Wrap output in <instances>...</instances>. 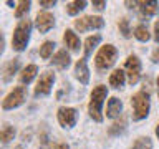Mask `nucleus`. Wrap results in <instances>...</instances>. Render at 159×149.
Segmentation results:
<instances>
[{
	"label": "nucleus",
	"instance_id": "obj_1",
	"mask_svg": "<svg viewBox=\"0 0 159 149\" xmlns=\"http://www.w3.org/2000/svg\"><path fill=\"white\" fill-rule=\"evenodd\" d=\"M106 94H108V88L103 86V84H98V86L93 88V91H91V99H89L88 111H89V116L98 123L103 121L101 106H103L104 99H106Z\"/></svg>",
	"mask_w": 159,
	"mask_h": 149
},
{
	"label": "nucleus",
	"instance_id": "obj_2",
	"mask_svg": "<svg viewBox=\"0 0 159 149\" xmlns=\"http://www.w3.org/2000/svg\"><path fill=\"white\" fill-rule=\"evenodd\" d=\"M30 30H32V23L30 20H22L13 30V37H12V47L17 52H22L27 47L28 40H30Z\"/></svg>",
	"mask_w": 159,
	"mask_h": 149
},
{
	"label": "nucleus",
	"instance_id": "obj_3",
	"mask_svg": "<svg viewBox=\"0 0 159 149\" xmlns=\"http://www.w3.org/2000/svg\"><path fill=\"white\" fill-rule=\"evenodd\" d=\"M133 104V119L141 121L148 116L149 113V93L148 91H139L131 98Z\"/></svg>",
	"mask_w": 159,
	"mask_h": 149
},
{
	"label": "nucleus",
	"instance_id": "obj_4",
	"mask_svg": "<svg viewBox=\"0 0 159 149\" xmlns=\"http://www.w3.org/2000/svg\"><path fill=\"white\" fill-rule=\"evenodd\" d=\"M116 58H118V50L113 45H104L98 52L96 58H94V63H96L98 70H108L114 65Z\"/></svg>",
	"mask_w": 159,
	"mask_h": 149
},
{
	"label": "nucleus",
	"instance_id": "obj_5",
	"mask_svg": "<svg viewBox=\"0 0 159 149\" xmlns=\"http://www.w3.org/2000/svg\"><path fill=\"white\" fill-rule=\"evenodd\" d=\"M25 98H27V89H25V86H17V88H13V91H10L7 94V98L2 103V108L3 109H13V108L20 106L25 101Z\"/></svg>",
	"mask_w": 159,
	"mask_h": 149
},
{
	"label": "nucleus",
	"instance_id": "obj_6",
	"mask_svg": "<svg viewBox=\"0 0 159 149\" xmlns=\"http://www.w3.org/2000/svg\"><path fill=\"white\" fill-rule=\"evenodd\" d=\"M124 68H126V73H128V81L129 84H136L139 81V76H141V61L136 55H129L126 63H124Z\"/></svg>",
	"mask_w": 159,
	"mask_h": 149
},
{
	"label": "nucleus",
	"instance_id": "obj_7",
	"mask_svg": "<svg viewBox=\"0 0 159 149\" xmlns=\"http://www.w3.org/2000/svg\"><path fill=\"white\" fill-rule=\"evenodd\" d=\"M53 81H55V74L52 71H45L40 74V79L35 86V96H45L52 91V86H53Z\"/></svg>",
	"mask_w": 159,
	"mask_h": 149
},
{
	"label": "nucleus",
	"instance_id": "obj_8",
	"mask_svg": "<svg viewBox=\"0 0 159 149\" xmlns=\"http://www.w3.org/2000/svg\"><path fill=\"white\" fill-rule=\"evenodd\" d=\"M104 27V20L101 17H83L75 22V28L78 32H88V30H94V28H103Z\"/></svg>",
	"mask_w": 159,
	"mask_h": 149
},
{
	"label": "nucleus",
	"instance_id": "obj_9",
	"mask_svg": "<svg viewBox=\"0 0 159 149\" xmlns=\"http://www.w3.org/2000/svg\"><path fill=\"white\" fill-rule=\"evenodd\" d=\"M76 118H78L76 109H73V108H60L58 109V121H60V124H61L63 128L75 126Z\"/></svg>",
	"mask_w": 159,
	"mask_h": 149
},
{
	"label": "nucleus",
	"instance_id": "obj_10",
	"mask_svg": "<svg viewBox=\"0 0 159 149\" xmlns=\"http://www.w3.org/2000/svg\"><path fill=\"white\" fill-rule=\"evenodd\" d=\"M55 25V17L50 12H40L37 15V28L40 33H47Z\"/></svg>",
	"mask_w": 159,
	"mask_h": 149
},
{
	"label": "nucleus",
	"instance_id": "obj_11",
	"mask_svg": "<svg viewBox=\"0 0 159 149\" xmlns=\"http://www.w3.org/2000/svg\"><path fill=\"white\" fill-rule=\"evenodd\" d=\"M75 76L80 79V83L86 84L89 81V71L86 66V58H80L75 65Z\"/></svg>",
	"mask_w": 159,
	"mask_h": 149
},
{
	"label": "nucleus",
	"instance_id": "obj_12",
	"mask_svg": "<svg viewBox=\"0 0 159 149\" xmlns=\"http://www.w3.org/2000/svg\"><path fill=\"white\" fill-rule=\"evenodd\" d=\"M123 111V103H121V99H118L116 96H113L111 99L108 101V108H106V116L108 118H118L119 114H121Z\"/></svg>",
	"mask_w": 159,
	"mask_h": 149
},
{
	"label": "nucleus",
	"instance_id": "obj_13",
	"mask_svg": "<svg viewBox=\"0 0 159 149\" xmlns=\"http://www.w3.org/2000/svg\"><path fill=\"white\" fill-rule=\"evenodd\" d=\"M138 5H139V12H141L143 18L151 17V15H154L159 10L157 2H138Z\"/></svg>",
	"mask_w": 159,
	"mask_h": 149
},
{
	"label": "nucleus",
	"instance_id": "obj_14",
	"mask_svg": "<svg viewBox=\"0 0 159 149\" xmlns=\"http://www.w3.org/2000/svg\"><path fill=\"white\" fill-rule=\"evenodd\" d=\"M63 42H65V45L70 48V50H73V52H78L80 50V38L76 37V33L73 32V30H66L65 32V35H63Z\"/></svg>",
	"mask_w": 159,
	"mask_h": 149
},
{
	"label": "nucleus",
	"instance_id": "obj_15",
	"mask_svg": "<svg viewBox=\"0 0 159 149\" xmlns=\"http://www.w3.org/2000/svg\"><path fill=\"white\" fill-rule=\"evenodd\" d=\"M52 63L55 65V66L61 68V70L63 68H68V65H70V55L66 53V50H60V52L55 53Z\"/></svg>",
	"mask_w": 159,
	"mask_h": 149
},
{
	"label": "nucleus",
	"instance_id": "obj_16",
	"mask_svg": "<svg viewBox=\"0 0 159 149\" xmlns=\"http://www.w3.org/2000/svg\"><path fill=\"white\" fill-rule=\"evenodd\" d=\"M124 74H126V73H124L123 70H114V71L109 74V84H111L113 88H116V89L123 88L124 79H126V78H124Z\"/></svg>",
	"mask_w": 159,
	"mask_h": 149
},
{
	"label": "nucleus",
	"instance_id": "obj_17",
	"mask_svg": "<svg viewBox=\"0 0 159 149\" xmlns=\"http://www.w3.org/2000/svg\"><path fill=\"white\" fill-rule=\"evenodd\" d=\"M37 71H38L37 65H28V66H25L23 71H22V74H20V81H22L23 84H28V83L35 78Z\"/></svg>",
	"mask_w": 159,
	"mask_h": 149
},
{
	"label": "nucleus",
	"instance_id": "obj_18",
	"mask_svg": "<svg viewBox=\"0 0 159 149\" xmlns=\"http://www.w3.org/2000/svg\"><path fill=\"white\" fill-rule=\"evenodd\" d=\"M18 65H20V60L18 58H13L12 61H10L7 66H5V70H3V81H10L12 79V76L15 73H17V70H18Z\"/></svg>",
	"mask_w": 159,
	"mask_h": 149
},
{
	"label": "nucleus",
	"instance_id": "obj_19",
	"mask_svg": "<svg viewBox=\"0 0 159 149\" xmlns=\"http://www.w3.org/2000/svg\"><path fill=\"white\" fill-rule=\"evenodd\" d=\"M99 42H101V35H93V37H88L86 42H84V55L89 56L93 50L98 47Z\"/></svg>",
	"mask_w": 159,
	"mask_h": 149
},
{
	"label": "nucleus",
	"instance_id": "obj_20",
	"mask_svg": "<svg viewBox=\"0 0 159 149\" xmlns=\"http://www.w3.org/2000/svg\"><path fill=\"white\" fill-rule=\"evenodd\" d=\"M86 7V2L84 0H76V2H70L68 5H66V13L68 15H76V13H80L81 10Z\"/></svg>",
	"mask_w": 159,
	"mask_h": 149
},
{
	"label": "nucleus",
	"instance_id": "obj_21",
	"mask_svg": "<svg viewBox=\"0 0 159 149\" xmlns=\"http://www.w3.org/2000/svg\"><path fill=\"white\" fill-rule=\"evenodd\" d=\"M134 37H136L139 42H148L149 38H151V35H149V30L144 23L138 25L136 28H134Z\"/></svg>",
	"mask_w": 159,
	"mask_h": 149
},
{
	"label": "nucleus",
	"instance_id": "obj_22",
	"mask_svg": "<svg viewBox=\"0 0 159 149\" xmlns=\"http://www.w3.org/2000/svg\"><path fill=\"white\" fill-rule=\"evenodd\" d=\"M15 136V129L13 126H10V124H3V128H2V133H0V138H2V142L3 144H7L10 142L13 139Z\"/></svg>",
	"mask_w": 159,
	"mask_h": 149
},
{
	"label": "nucleus",
	"instance_id": "obj_23",
	"mask_svg": "<svg viewBox=\"0 0 159 149\" xmlns=\"http://www.w3.org/2000/svg\"><path fill=\"white\" fill-rule=\"evenodd\" d=\"M53 48H55V43L53 42H45L42 47H40V56L43 60L50 58V55L53 53Z\"/></svg>",
	"mask_w": 159,
	"mask_h": 149
},
{
	"label": "nucleus",
	"instance_id": "obj_24",
	"mask_svg": "<svg viewBox=\"0 0 159 149\" xmlns=\"http://www.w3.org/2000/svg\"><path fill=\"white\" fill-rule=\"evenodd\" d=\"M118 28H119V33H121L124 38L131 37V28H129V20L128 18H121V20H119Z\"/></svg>",
	"mask_w": 159,
	"mask_h": 149
},
{
	"label": "nucleus",
	"instance_id": "obj_25",
	"mask_svg": "<svg viewBox=\"0 0 159 149\" xmlns=\"http://www.w3.org/2000/svg\"><path fill=\"white\" fill-rule=\"evenodd\" d=\"M17 5H18V7H17V10H15V17L22 18L23 15L30 10V2H28V0H22V2H18Z\"/></svg>",
	"mask_w": 159,
	"mask_h": 149
},
{
	"label": "nucleus",
	"instance_id": "obj_26",
	"mask_svg": "<svg viewBox=\"0 0 159 149\" xmlns=\"http://www.w3.org/2000/svg\"><path fill=\"white\" fill-rule=\"evenodd\" d=\"M124 124H126L124 121H123L121 124H119V123H114L113 128H109V134H118V133H121L123 129H124Z\"/></svg>",
	"mask_w": 159,
	"mask_h": 149
},
{
	"label": "nucleus",
	"instance_id": "obj_27",
	"mask_svg": "<svg viewBox=\"0 0 159 149\" xmlns=\"http://www.w3.org/2000/svg\"><path fill=\"white\" fill-rule=\"evenodd\" d=\"M55 0H40V5L42 7H45V8H50V7H55Z\"/></svg>",
	"mask_w": 159,
	"mask_h": 149
},
{
	"label": "nucleus",
	"instance_id": "obj_28",
	"mask_svg": "<svg viewBox=\"0 0 159 149\" xmlns=\"http://www.w3.org/2000/svg\"><path fill=\"white\" fill-rule=\"evenodd\" d=\"M93 7L96 10H103L104 7H106V2H104V0H101V2H93Z\"/></svg>",
	"mask_w": 159,
	"mask_h": 149
},
{
	"label": "nucleus",
	"instance_id": "obj_29",
	"mask_svg": "<svg viewBox=\"0 0 159 149\" xmlns=\"http://www.w3.org/2000/svg\"><path fill=\"white\" fill-rule=\"evenodd\" d=\"M154 40L159 43V20L154 23Z\"/></svg>",
	"mask_w": 159,
	"mask_h": 149
},
{
	"label": "nucleus",
	"instance_id": "obj_30",
	"mask_svg": "<svg viewBox=\"0 0 159 149\" xmlns=\"http://www.w3.org/2000/svg\"><path fill=\"white\" fill-rule=\"evenodd\" d=\"M151 60H152L154 63H159V47H157V48L152 52V56H151Z\"/></svg>",
	"mask_w": 159,
	"mask_h": 149
},
{
	"label": "nucleus",
	"instance_id": "obj_31",
	"mask_svg": "<svg viewBox=\"0 0 159 149\" xmlns=\"http://www.w3.org/2000/svg\"><path fill=\"white\" fill-rule=\"evenodd\" d=\"M55 149H70V147L66 146V144L61 142V144H57V146H55Z\"/></svg>",
	"mask_w": 159,
	"mask_h": 149
},
{
	"label": "nucleus",
	"instance_id": "obj_32",
	"mask_svg": "<svg viewBox=\"0 0 159 149\" xmlns=\"http://www.w3.org/2000/svg\"><path fill=\"white\" fill-rule=\"evenodd\" d=\"M126 5H128V7H129V8H133V7H134V5H138V2H126Z\"/></svg>",
	"mask_w": 159,
	"mask_h": 149
},
{
	"label": "nucleus",
	"instance_id": "obj_33",
	"mask_svg": "<svg viewBox=\"0 0 159 149\" xmlns=\"http://www.w3.org/2000/svg\"><path fill=\"white\" fill-rule=\"evenodd\" d=\"M157 96H159V78H157Z\"/></svg>",
	"mask_w": 159,
	"mask_h": 149
},
{
	"label": "nucleus",
	"instance_id": "obj_34",
	"mask_svg": "<svg viewBox=\"0 0 159 149\" xmlns=\"http://www.w3.org/2000/svg\"><path fill=\"white\" fill-rule=\"evenodd\" d=\"M156 134H157V138H159V126L156 128Z\"/></svg>",
	"mask_w": 159,
	"mask_h": 149
}]
</instances>
